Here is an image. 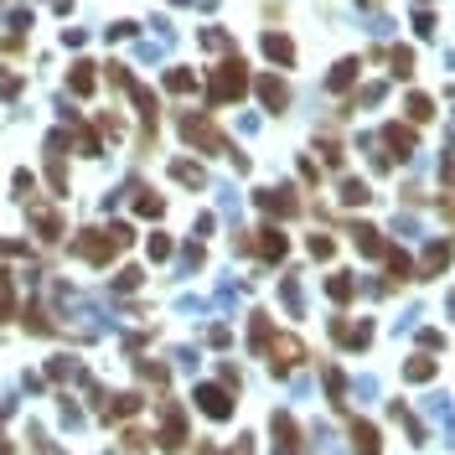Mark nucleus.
I'll return each instance as SVG.
<instances>
[{
  "mask_svg": "<svg viewBox=\"0 0 455 455\" xmlns=\"http://www.w3.org/2000/svg\"><path fill=\"white\" fill-rule=\"evenodd\" d=\"M264 52H275L279 62H290V41L285 37H264Z\"/></svg>",
  "mask_w": 455,
  "mask_h": 455,
  "instance_id": "obj_2",
  "label": "nucleus"
},
{
  "mask_svg": "<svg viewBox=\"0 0 455 455\" xmlns=\"http://www.w3.org/2000/svg\"><path fill=\"white\" fill-rule=\"evenodd\" d=\"M218 93H243V73H238V62H228L218 73Z\"/></svg>",
  "mask_w": 455,
  "mask_h": 455,
  "instance_id": "obj_1",
  "label": "nucleus"
}]
</instances>
